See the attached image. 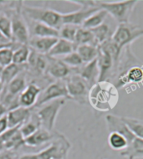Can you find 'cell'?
<instances>
[{"mask_svg": "<svg viewBox=\"0 0 143 159\" xmlns=\"http://www.w3.org/2000/svg\"><path fill=\"white\" fill-rule=\"evenodd\" d=\"M42 88L35 82L29 83L19 97L20 107L32 109L38 102Z\"/></svg>", "mask_w": 143, "mask_h": 159, "instance_id": "13", "label": "cell"}, {"mask_svg": "<svg viewBox=\"0 0 143 159\" xmlns=\"http://www.w3.org/2000/svg\"><path fill=\"white\" fill-rule=\"evenodd\" d=\"M70 148V143L65 136L58 133L50 145L37 153L39 159H66Z\"/></svg>", "mask_w": 143, "mask_h": 159, "instance_id": "8", "label": "cell"}, {"mask_svg": "<svg viewBox=\"0 0 143 159\" xmlns=\"http://www.w3.org/2000/svg\"><path fill=\"white\" fill-rule=\"evenodd\" d=\"M108 144L110 148L116 151H123L129 144L127 137L118 132H109L108 135Z\"/></svg>", "mask_w": 143, "mask_h": 159, "instance_id": "27", "label": "cell"}, {"mask_svg": "<svg viewBox=\"0 0 143 159\" xmlns=\"http://www.w3.org/2000/svg\"><path fill=\"white\" fill-rule=\"evenodd\" d=\"M40 127H41V125H40L39 117L36 115L35 111L32 109V113H31L30 116L25 123L21 125L20 131L25 139L27 137H30L31 135L34 134Z\"/></svg>", "mask_w": 143, "mask_h": 159, "instance_id": "23", "label": "cell"}, {"mask_svg": "<svg viewBox=\"0 0 143 159\" xmlns=\"http://www.w3.org/2000/svg\"><path fill=\"white\" fill-rule=\"evenodd\" d=\"M79 28L72 25H63L59 30V38L74 44V39Z\"/></svg>", "mask_w": 143, "mask_h": 159, "instance_id": "33", "label": "cell"}, {"mask_svg": "<svg viewBox=\"0 0 143 159\" xmlns=\"http://www.w3.org/2000/svg\"><path fill=\"white\" fill-rule=\"evenodd\" d=\"M75 49L76 46L74 43L59 38L58 41L56 42V44L53 46L47 55L52 58H62L75 51Z\"/></svg>", "mask_w": 143, "mask_h": 159, "instance_id": "20", "label": "cell"}, {"mask_svg": "<svg viewBox=\"0 0 143 159\" xmlns=\"http://www.w3.org/2000/svg\"><path fill=\"white\" fill-rule=\"evenodd\" d=\"M8 129V122L7 116H3L0 118V136L3 134Z\"/></svg>", "mask_w": 143, "mask_h": 159, "instance_id": "37", "label": "cell"}, {"mask_svg": "<svg viewBox=\"0 0 143 159\" xmlns=\"http://www.w3.org/2000/svg\"><path fill=\"white\" fill-rule=\"evenodd\" d=\"M75 51L80 55L84 64L90 63L96 60L98 56V46L91 44H83L76 47Z\"/></svg>", "mask_w": 143, "mask_h": 159, "instance_id": "25", "label": "cell"}, {"mask_svg": "<svg viewBox=\"0 0 143 159\" xmlns=\"http://www.w3.org/2000/svg\"><path fill=\"white\" fill-rule=\"evenodd\" d=\"M3 91V85L2 84V82H1V80H0V96H1V95H2Z\"/></svg>", "mask_w": 143, "mask_h": 159, "instance_id": "42", "label": "cell"}, {"mask_svg": "<svg viewBox=\"0 0 143 159\" xmlns=\"http://www.w3.org/2000/svg\"><path fill=\"white\" fill-rule=\"evenodd\" d=\"M30 37H55L59 38V30L42 23L26 19Z\"/></svg>", "mask_w": 143, "mask_h": 159, "instance_id": "18", "label": "cell"}, {"mask_svg": "<svg viewBox=\"0 0 143 159\" xmlns=\"http://www.w3.org/2000/svg\"><path fill=\"white\" fill-rule=\"evenodd\" d=\"M8 113V110L1 102H0V118L3 117V116H5Z\"/></svg>", "mask_w": 143, "mask_h": 159, "instance_id": "40", "label": "cell"}, {"mask_svg": "<svg viewBox=\"0 0 143 159\" xmlns=\"http://www.w3.org/2000/svg\"><path fill=\"white\" fill-rule=\"evenodd\" d=\"M3 152H4V151H3V152H0V159H2V158H3Z\"/></svg>", "mask_w": 143, "mask_h": 159, "instance_id": "43", "label": "cell"}, {"mask_svg": "<svg viewBox=\"0 0 143 159\" xmlns=\"http://www.w3.org/2000/svg\"><path fill=\"white\" fill-rule=\"evenodd\" d=\"M74 72L79 75L91 88L98 82L99 79V69L97 65V60L91 61L90 63L84 64L80 68L74 70Z\"/></svg>", "mask_w": 143, "mask_h": 159, "instance_id": "15", "label": "cell"}, {"mask_svg": "<svg viewBox=\"0 0 143 159\" xmlns=\"http://www.w3.org/2000/svg\"><path fill=\"white\" fill-rule=\"evenodd\" d=\"M91 30L95 36L96 41L98 46L102 43H104L105 41L110 39L113 34V32H111V28L105 22L96 28V29H93Z\"/></svg>", "mask_w": 143, "mask_h": 159, "instance_id": "28", "label": "cell"}, {"mask_svg": "<svg viewBox=\"0 0 143 159\" xmlns=\"http://www.w3.org/2000/svg\"><path fill=\"white\" fill-rule=\"evenodd\" d=\"M14 42H10V43H8V44H4V43H0V49H3V48H5V47H10L14 46Z\"/></svg>", "mask_w": 143, "mask_h": 159, "instance_id": "41", "label": "cell"}, {"mask_svg": "<svg viewBox=\"0 0 143 159\" xmlns=\"http://www.w3.org/2000/svg\"><path fill=\"white\" fill-rule=\"evenodd\" d=\"M58 133L59 132H50L46 129L40 127L34 134L31 135L30 137L25 138V145L35 148L44 145L45 143H51L57 137Z\"/></svg>", "mask_w": 143, "mask_h": 159, "instance_id": "16", "label": "cell"}, {"mask_svg": "<svg viewBox=\"0 0 143 159\" xmlns=\"http://www.w3.org/2000/svg\"><path fill=\"white\" fill-rule=\"evenodd\" d=\"M26 69H27V65L20 66L14 63L3 68L2 73L0 75V80L3 85V87L7 86L21 72L26 70Z\"/></svg>", "mask_w": 143, "mask_h": 159, "instance_id": "21", "label": "cell"}, {"mask_svg": "<svg viewBox=\"0 0 143 159\" xmlns=\"http://www.w3.org/2000/svg\"><path fill=\"white\" fill-rule=\"evenodd\" d=\"M65 102V99H57L33 109L39 117L42 128L46 129L50 132L54 131L59 112Z\"/></svg>", "mask_w": 143, "mask_h": 159, "instance_id": "6", "label": "cell"}, {"mask_svg": "<svg viewBox=\"0 0 143 159\" xmlns=\"http://www.w3.org/2000/svg\"><path fill=\"white\" fill-rule=\"evenodd\" d=\"M22 2L15 5L10 10V19L12 23V42L18 44L28 45L30 35L26 19L22 14Z\"/></svg>", "mask_w": 143, "mask_h": 159, "instance_id": "5", "label": "cell"}, {"mask_svg": "<svg viewBox=\"0 0 143 159\" xmlns=\"http://www.w3.org/2000/svg\"><path fill=\"white\" fill-rule=\"evenodd\" d=\"M121 155L127 159L143 158V139L135 137L127 148L121 152Z\"/></svg>", "mask_w": 143, "mask_h": 159, "instance_id": "22", "label": "cell"}, {"mask_svg": "<svg viewBox=\"0 0 143 159\" xmlns=\"http://www.w3.org/2000/svg\"><path fill=\"white\" fill-rule=\"evenodd\" d=\"M0 33L12 42V23L9 14L0 10Z\"/></svg>", "mask_w": 143, "mask_h": 159, "instance_id": "31", "label": "cell"}, {"mask_svg": "<svg viewBox=\"0 0 143 159\" xmlns=\"http://www.w3.org/2000/svg\"><path fill=\"white\" fill-rule=\"evenodd\" d=\"M31 49L29 45L20 44L14 50L13 55V63L16 65H26L29 58Z\"/></svg>", "mask_w": 143, "mask_h": 159, "instance_id": "30", "label": "cell"}, {"mask_svg": "<svg viewBox=\"0 0 143 159\" xmlns=\"http://www.w3.org/2000/svg\"><path fill=\"white\" fill-rule=\"evenodd\" d=\"M22 14L26 19L42 23L49 25L57 30L63 25L62 13L46 7H34V6L22 5Z\"/></svg>", "mask_w": 143, "mask_h": 159, "instance_id": "2", "label": "cell"}, {"mask_svg": "<svg viewBox=\"0 0 143 159\" xmlns=\"http://www.w3.org/2000/svg\"><path fill=\"white\" fill-rule=\"evenodd\" d=\"M48 55H41L31 49L29 58L26 64V71H29L32 75L38 76L45 75L48 67Z\"/></svg>", "mask_w": 143, "mask_h": 159, "instance_id": "11", "label": "cell"}, {"mask_svg": "<svg viewBox=\"0 0 143 159\" xmlns=\"http://www.w3.org/2000/svg\"><path fill=\"white\" fill-rule=\"evenodd\" d=\"M24 145H25V139L21 134L20 129L3 143L4 150L9 152L16 151Z\"/></svg>", "mask_w": 143, "mask_h": 159, "instance_id": "29", "label": "cell"}, {"mask_svg": "<svg viewBox=\"0 0 143 159\" xmlns=\"http://www.w3.org/2000/svg\"><path fill=\"white\" fill-rule=\"evenodd\" d=\"M118 102L117 88L109 81L97 82L89 90L88 102L95 110L108 111Z\"/></svg>", "mask_w": 143, "mask_h": 159, "instance_id": "1", "label": "cell"}, {"mask_svg": "<svg viewBox=\"0 0 143 159\" xmlns=\"http://www.w3.org/2000/svg\"><path fill=\"white\" fill-rule=\"evenodd\" d=\"M105 121L107 124V128L109 132H118L120 134L123 135L124 137H127L128 140V143H131L134 140L135 136L132 134V132L130 131V129L127 127V124L123 121L122 116H118L110 115L106 116Z\"/></svg>", "mask_w": 143, "mask_h": 159, "instance_id": "14", "label": "cell"}, {"mask_svg": "<svg viewBox=\"0 0 143 159\" xmlns=\"http://www.w3.org/2000/svg\"><path fill=\"white\" fill-rule=\"evenodd\" d=\"M16 159H39L38 153H29L20 156Z\"/></svg>", "mask_w": 143, "mask_h": 159, "instance_id": "38", "label": "cell"}, {"mask_svg": "<svg viewBox=\"0 0 143 159\" xmlns=\"http://www.w3.org/2000/svg\"><path fill=\"white\" fill-rule=\"evenodd\" d=\"M64 63L69 66V68L75 70V69L80 68V66L84 65V62L81 60V58L76 51L70 53L69 55H65L62 58H60Z\"/></svg>", "mask_w": 143, "mask_h": 159, "instance_id": "35", "label": "cell"}, {"mask_svg": "<svg viewBox=\"0 0 143 159\" xmlns=\"http://www.w3.org/2000/svg\"><path fill=\"white\" fill-rule=\"evenodd\" d=\"M108 16L109 15H108L107 12L104 10V9L100 8L99 10H97L93 14H91V16L83 23L81 27L87 29V30L96 29L100 25H101L102 24H104L106 19L108 18Z\"/></svg>", "mask_w": 143, "mask_h": 159, "instance_id": "24", "label": "cell"}, {"mask_svg": "<svg viewBox=\"0 0 143 159\" xmlns=\"http://www.w3.org/2000/svg\"><path fill=\"white\" fill-rule=\"evenodd\" d=\"M57 99L70 100L68 91H67V87H66L65 80H57L47 85L46 87L44 88V90H42L38 99V102L32 109L37 108L47 102H50Z\"/></svg>", "mask_w": 143, "mask_h": 159, "instance_id": "9", "label": "cell"}, {"mask_svg": "<svg viewBox=\"0 0 143 159\" xmlns=\"http://www.w3.org/2000/svg\"><path fill=\"white\" fill-rule=\"evenodd\" d=\"M15 44V43H14ZM20 44H15L14 46L5 47L0 49V66L1 67H6L13 63V55L14 50Z\"/></svg>", "mask_w": 143, "mask_h": 159, "instance_id": "34", "label": "cell"}, {"mask_svg": "<svg viewBox=\"0 0 143 159\" xmlns=\"http://www.w3.org/2000/svg\"><path fill=\"white\" fill-rule=\"evenodd\" d=\"M58 39L55 37H30L28 45L34 51L47 55Z\"/></svg>", "mask_w": 143, "mask_h": 159, "instance_id": "17", "label": "cell"}, {"mask_svg": "<svg viewBox=\"0 0 143 159\" xmlns=\"http://www.w3.org/2000/svg\"><path fill=\"white\" fill-rule=\"evenodd\" d=\"M48 61L46 75L55 80H65L73 73L74 70L69 68L60 58H52L48 55Z\"/></svg>", "mask_w": 143, "mask_h": 159, "instance_id": "10", "label": "cell"}, {"mask_svg": "<svg viewBox=\"0 0 143 159\" xmlns=\"http://www.w3.org/2000/svg\"><path fill=\"white\" fill-rule=\"evenodd\" d=\"M31 113L32 109L23 107H19L15 109L8 111V113L6 114L8 118V128L21 126L29 119Z\"/></svg>", "mask_w": 143, "mask_h": 159, "instance_id": "19", "label": "cell"}, {"mask_svg": "<svg viewBox=\"0 0 143 159\" xmlns=\"http://www.w3.org/2000/svg\"><path fill=\"white\" fill-rule=\"evenodd\" d=\"M74 44L76 47L79 45H83V44H91V45L98 46L95 36L91 30H87L82 27L78 29L75 39H74Z\"/></svg>", "mask_w": 143, "mask_h": 159, "instance_id": "26", "label": "cell"}, {"mask_svg": "<svg viewBox=\"0 0 143 159\" xmlns=\"http://www.w3.org/2000/svg\"><path fill=\"white\" fill-rule=\"evenodd\" d=\"M68 2L78 4V5H80L81 8L99 7V6H98V1H93V0H69Z\"/></svg>", "mask_w": 143, "mask_h": 159, "instance_id": "36", "label": "cell"}, {"mask_svg": "<svg viewBox=\"0 0 143 159\" xmlns=\"http://www.w3.org/2000/svg\"><path fill=\"white\" fill-rule=\"evenodd\" d=\"M137 3L138 1L136 0H122L113 2L98 1L99 8L105 10L108 15H110L118 24L129 23L132 12Z\"/></svg>", "mask_w": 143, "mask_h": 159, "instance_id": "3", "label": "cell"}, {"mask_svg": "<svg viewBox=\"0 0 143 159\" xmlns=\"http://www.w3.org/2000/svg\"><path fill=\"white\" fill-rule=\"evenodd\" d=\"M127 127L136 137L143 139V121L133 117H123Z\"/></svg>", "mask_w": 143, "mask_h": 159, "instance_id": "32", "label": "cell"}, {"mask_svg": "<svg viewBox=\"0 0 143 159\" xmlns=\"http://www.w3.org/2000/svg\"><path fill=\"white\" fill-rule=\"evenodd\" d=\"M65 82L70 100L80 105L86 104L88 102L90 86L79 75L73 70V73L65 79Z\"/></svg>", "mask_w": 143, "mask_h": 159, "instance_id": "7", "label": "cell"}, {"mask_svg": "<svg viewBox=\"0 0 143 159\" xmlns=\"http://www.w3.org/2000/svg\"><path fill=\"white\" fill-rule=\"evenodd\" d=\"M99 7H91V8H80L79 10L70 12L67 14H62L63 25H72L77 27H81L91 14L99 10Z\"/></svg>", "mask_w": 143, "mask_h": 159, "instance_id": "12", "label": "cell"}, {"mask_svg": "<svg viewBox=\"0 0 143 159\" xmlns=\"http://www.w3.org/2000/svg\"><path fill=\"white\" fill-rule=\"evenodd\" d=\"M2 159H16V157H14V155L13 153V152L5 151L3 152V156Z\"/></svg>", "mask_w": 143, "mask_h": 159, "instance_id": "39", "label": "cell"}, {"mask_svg": "<svg viewBox=\"0 0 143 159\" xmlns=\"http://www.w3.org/2000/svg\"><path fill=\"white\" fill-rule=\"evenodd\" d=\"M143 36V28L131 23L118 24L110 39L116 44L120 52L130 47L132 42Z\"/></svg>", "mask_w": 143, "mask_h": 159, "instance_id": "4", "label": "cell"}]
</instances>
